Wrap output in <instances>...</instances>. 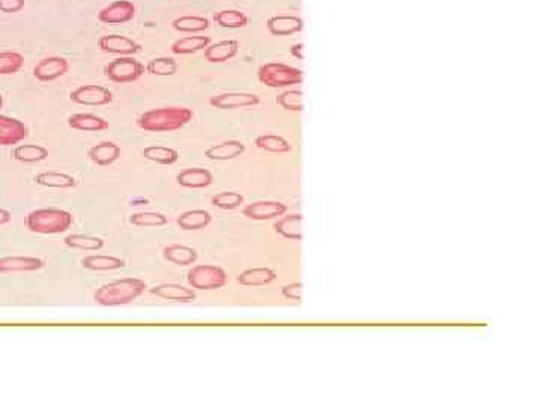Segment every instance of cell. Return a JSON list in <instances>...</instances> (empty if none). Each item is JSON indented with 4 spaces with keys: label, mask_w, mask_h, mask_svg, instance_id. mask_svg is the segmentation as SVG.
Returning a JSON list of instances; mask_svg holds the SVG:
<instances>
[{
    "label": "cell",
    "mask_w": 541,
    "mask_h": 406,
    "mask_svg": "<svg viewBox=\"0 0 541 406\" xmlns=\"http://www.w3.org/2000/svg\"><path fill=\"white\" fill-rule=\"evenodd\" d=\"M149 294L162 298V300L176 301V303H189L196 300L194 289H188L182 285H176V283H164V285L153 286L152 289H149Z\"/></svg>",
    "instance_id": "cell-16"
},
{
    "label": "cell",
    "mask_w": 541,
    "mask_h": 406,
    "mask_svg": "<svg viewBox=\"0 0 541 406\" xmlns=\"http://www.w3.org/2000/svg\"><path fill=\"white\" fill-rule=\"evenodd\" d=\"M68 125L77 131H103L108 128V122L92 113H76L68 117Z\"/></svg>",
    "instance_id": "cell-21"
},
{
    "label": "cell",
    "mask_w": 541,
    "mask_h": 406,
    "mask_svg": "<svg viewBox=\"0 0 541 406\" xmlns=\"http://www.w3.org/2000/svg\"><path fill=\"white\" fill-rule=\"evenodd\" d=\"M211 44L209 36H185L171 44V53L175 54H193L205 50Z\"/></svg>",
    "instance_id": "cell-28"
},
{
    "label": "cell",
    "mask_w": 541,
    "mask_h": 406,
    "mask_svg": "<svg viewBox=\"0 0 541 406\" xmlns=\"http://www.w3.org/2000/svg\"><path fill=\"white\" fill-rule=\"evenodd\" d=\"M176 183H178V185L184 187V188H193V189L205 188V187H209L212 184V175H211L209 170L200 169V167L185 169L178 174Z\"/></svg>",
    "instance_id": "cell-18"
},
{
    "label": "cell",
    "mask_w": 541,
    "mask_h": 406,
    "mask_svg": "<svg viewBox=\"0 0 541 406\" xmlns=\"http://www.w3.org/2000/svg\"><path fill=\"white\" fill-rule=\"evenodd\" d=\"M277 103L282 105L284 110L291 112H302V90L300 89H291L286 90L282 95L277 96Z\"/></svg>",
    "instance_id": "cell-38"
},
{
    "label": "cell",
    "mask_w": 541,
    "mask_h": 406,
    "mask_svg": "<svg viewBox=\"0 0 541 406\" xmlns=\"http://www.w3.org/2000/svg\"><path fill=\"white\" fill-rule=\"evenodd\" d=\"M287 211V206L280 203V202H273V201H265V202H255L250 203L246 208H243V215L248 217L251 220H273L277 219V217H282Z\"/></svg>",
    "instance_id": "cell-14"
},
{
    "label": "cell",
    "mask_w": 541,
    "mask_h": 406,
    "mask_svg": "<svg viewBox=\"0 0 541 406\" xmlns=\"http://www.w3.org/2000/svg\"><path fill=\"white\" fill-rule=\"evenodd\" d=\"M81 267L90 271H113L125 268V262L116 256L90 255L81 259Z\"/></svg>",
    "instance_id": "cell-26"
},
{
    "label": "cell",
    "mask_w": 541,
    "mask_h": 406,
    "mask_svg": "<svg viewBox=\"0 0 541 406\" xmlns=\"http://www.w3.org/2000/svg\"><path fill=\"white\" fill-rule=\"evenodd\" d=\"M104 74L114 83H132L144 74V67L132 56H121L107 63Z\"/></svg>",
    "instance_id": "cell-6"
},
{
    "label": "cell",
    "mask_w": 541,
    "mask_h": 406,
    "mask_svg": "<svg viewBox=\"0 0 541 406\" xmlns=\"http://www.w3.org/2000/svg\"><path fill=\"white\" fill-rule=\"evenodd\" d=\"M130 223L137 228H160V226L167 224V217L152 211L135 212L130 217Z\"/></svg>",
    "instance_id": "cell-36"
},
{
    "label": "cell",
    "mask_w": 541,
    "mask_h": 406,
    "mask_svg": "<svg viewBox=\"0 0 541 406\" xmlns=\"http://www.w3.org/2000/svg\"><path fill=\"white\" fill-rule=\"evenodd\" d=\"M26 228L33 233L58 235L67 232L72 226V214L58 208H41L27 214Z\"/></svg>",
    "instance_id": "cell-3"
},
{
    "label": "cell",
    "mask_w": 541,
    "mask_h": 406,
    "mask_svg": "<svg viewBox=\"0 0 541 406\" xmlns=\"http://www.w3.org/2000/svg\"><path fill=\"white\" fill-rule=\"evenodd\" d=\"M211 203L216 208H220V210H234V208H238L243 203V197L239 193L225 192L214 196L211 198Z\"/></svg>",
    "instance_id": "cell-39"
},
{
    "label": "cell",
    "mask_w": 541,
    "mask_h": 406,
    "mask_svg": "<svg viewBox=\"0 0 541 406\" xmlns=\"http://www.w3.org/2000/svg\"><path fill=\"white\" fill-rule=\"evenodd\" d=\"M144 71L152 76L169 77L178 72V63L171 58H155L148 62V65L144 67Z\"/></svg>",
    "instance_id": "cell-35"
},
{
    "label": "cell",
    "mask_w": 541,
    "mask_h": 406,
    "mask_svg": "<svg viewBox=\"0 0 541 406\" xmlns=\"http://www.w3.org/2000/svg\"><path fill=\"white\" fill-rule=\"evenodd\" d=\"M24 65V56L17 51H0V76L15 74Z\"/></svg>",
    "instance_id": "cell-37"
},
{
    "label": "cell",
    "mask_w": 541,
    "mask_h": 406,
    "mask_svg": "<svg viewBox=\"0 0 541 406\" xmlns=\"http://www.w3.org/2000/svg\"><path fill=\"white\" fill-rule=\"evenodd\" d=\"M255 144L259 149L274 152V153H286L292 151L291 143H289L286 139L280 137V135H273V134L259 135V137H256L255 140Z\"/></svg>",
    "instance_id": "cell-34"
},
{
    "label": "cell",
    "mask_w": 541,
    "mask_h": 406,
    "mask_svg": "<svg viewBox=\"0 0 541 406\" xmlns=\"http://www.w3.org/2000/svg\"><path fill=\"white\" fill-rule=\"evenodd\" d=\"M257 78L268 87H287L304 81V72L295 67L280 62H269L257 71Z\"/></svg>",
    "instance_id": "cell-4"
},
{
    "label": "cell",
    "mask_w": 541,
    "mask_h": 406,
    "mask_svg": "<svg viewBox=\"0 0 541 406\" xmlns=\"http://www.w3.org/2000/svg\"><path fill=\"white\" fill-rule=\"evenodd\" d=\"M162 256H164L166 260L171 262V264L187 267L196 264L197 251L191 247L180 246V244H171V246H167L162 250Z\"/></svg>",
    "instance_id": "cell-22"
},
{
    "label": "cell",
    "mask_w": 541,
    "mask_h": 406,
    "mask_svg": "<svg viewBox=\"0 0 541 406\" xmlns=\"http://www.w3.org/2000/svg\"><path fill=\"white\" fill-rule=\"evenodd\" d=\"M24 8V0H0V12L15 14Z\"/></svg>",
    "instance_id": "cell-41"
},
{
    "label": "cell",
    "mask_w": 541,
    "mask_h": 406,
    "mask_svg": "<svg viewBox=\"0 0 541 406\" xmlns=\"http://www.w3.org/2000/svg\"><path fill=\"white\" fill-rule=\"evenodd\" d=\"M274 229L287 239H302V217L293 214L275 221Z\"/></svg>",
    "instance_id": "cell-27"
},
{
    "label": "cell",
    "mask_w": 541,
    "mask_h": 406,
    "mask_svg": "<svg viewBox=\"0 0 541 406\" xmlns=\"http://www.w3.org/2000/svg\"><path fill=\"white\" fill-rule=\"evenodd\" d=\"M277 274L270 268H251L238 276V283L242 286H265L273 283Z\"/></svg>",
    "instance_id": "cell-25"
},
{
    "label": "cell",
    "mask_w": 541,
    "mask_h": 406,
    "mask_svg": "<svg viewBox=\"0 0 541 406\" xmlns=\"http://www.w3.org/2000/svg\"><path fill=\"white\" fill-rule=\"evenodd\" d=\"M135 15V6L128 0H114L103 8L98 14V20L105 24H123L131 22Z\"/></svg>",
    "instance_id": "cell-10"
},
{
    "label": "cell",
    "mask_w": 541,
    "mask_h": 406,
    "mask_svg": "<svg viewBox=\"0 0 541 406\" xmlns=\"http://www.w3.org/2000/svg\"><path fill=\"white\" fill-rule=\"evenodd\" d=\"M266 27L274 36H291L304 29V20L296 15H274L268 18Z\"/></svg>",
    "instance_id": "cell-15"
},
{
    "label": "cell",
    "mask_w": 541,
    "mask_h": 406,
    "mask_svg": "<svg viewBox=\"0 0 541 406\" xmlns=\"http://www.w3.org/2000/svg\"><path fill=\"white\" fill-rule=\"evenodd\" d=\"M69 71V63L65 58L50 56L40 60L33 67V76L40 81H53L63 77Z\"/></svg>",
    "instance_id": "cell-11"
},
{
    "label": "cell",
    "mask_w": 541,
    "mask_h": 406,
    "mask_svg": "<svg viewBox=\"0 0 541 406\" xmlns=\"http://www.w3.org/2000/svg\"><path fill=\"white\" fill-rule=\"evenodd\" d=\"M65 246L72 250H83V251H98L104 247V241L92 235H81L72 233L63 239Z\"/></svg>",
    "instance_id": "cell-29"
},
{
    "label": "cell",
    "mask_w": 541,
    "mask_h": 406,
    "mask_svg": "<svg viewBox=\"0 0 541 406\" xmlns=\"http://www.w3.org/2000/svg\"><path fill=\"white\" fill-rule=\"evenodd\" d=\"M146 289V283L140 278H119L98 287L94 294V300L96 304L104 307L126 305L137 300Z\"/></svg>",
    "instance_id": "cell-2"
},
{
    "label": "cell",
    "mask_w": 541,
    "mask_h": 406,
    "mask_svg": "<svg viewBox=\"0 0 541 406\" xmlns=\"http://www.w3.org/2000/svg\"><path fill=\"white\" fill-rule=\"evenodd\" d=\"M173 29L178 32H187V33H196V32H203L206 29H209V20L206 17H197V15H185V17H178L176 20L171 23Z\"/></svg>",
    "instance_id": "cell-32"
},
{
    "label": "cell",
    "mask_w": 541,
    "mask_h": 406,
    "mask_svg": "<svg viewBox=\"0 0 541 406\" xmlns=\"http://www.w3.org/2000/svg\"><path fill=\"white\" fill-rule=\"evenodd\" d=\"M35 183L41 185V187H49V188H74L77 187V180L74 176L67 175V174H60V171H41L35 176Z\"/></svg>",
    "instance_id": "cell-23"
},
{
    "label": "cell",
    "mask_w": 541,
    "mask_h": 406,
    "mask_svg": "<svg viewBox=\"0 0 541 406\" xmlns=\"http://www.w3.org/2000/svg\"><path fill=\"white\" fill-rule=\"evenodd\" d=\"M187 280L189 286L198 291H214L220 289L227 282V274L220 267L197 265L188 271Z\"/></svg>",
    "instance_id": "cell-5"
},
{
    "label": "cell",
    "mask_w": 541,
    "mask_h": 406,
    "mask_svg": "<svg viewBox=\"0 0 541 406\" xmlns=\"http://www.w3.org/2000/svg\"><path fill=\"white\" fill-rule=\"evenodd\" d=\"M282 294L284 298H287V300H292V301H301V296H302V283H291V285H286L283 289H282Z\"/></svg>",
    "instance_id": "cell-40"
},
{
    "label": "cell",
    "mask_w": 541,
    "mask_h": 406,
    "mask_svg": "<svg viewBox=\"0 0 541 406\" xmlns=\"http://www.w3.org/2000/svg\"><path fill=\"white\" fill-rule=\"evenodd\" d=\"M212 221V215L205 210H193L178 217V226L184 230H200Z\"/></svg>",
    "instance_id": "cell-24"
},
{
    "label": "cell",
    "mask_w": 541,
    "mask_h": 406,
    "mask_svg": "<svg viewBox=\"0 0 541 406\" xmlns=\"http://www.w3.org/2000/svg\"><path fill=\"white\" fill-rule=\"evenodd\" d=\"M11 220H12V214L8 210H5V208L0 206V226L8 224Z\"/></svg>",
    "instance_id": "cell-43"
},
{
    "label": "cell",
    "mask_w": 541,
    "mask_h": 406,
    "mask_svg": "<svg viewBox=\"0 0 541 406\" xmlns=\"http://www.w3.org/2000/svg\"><path fill=\"white\" fill-rule=\"evenodd\" d=\"M98 47L104 53L121 54V56H132V54L141 51V45L139 42L122 35L101 36V38L98 40Z\"/></svg>",
    "instance_id": "cell-9"
},
{
    "label": "cell",
    "mask_w": 541,
    "mask_h": 406,
    "mask_svg": "<svg viewBox=\"0 0 541 406\" xmlns=\"http://www.w3.org/2000/svg\"><path fill=\"white\" fill-rule=\"evenodd\" d=\"M291 54L293 58L302 60L305 58V53H304V44H293L292 49H291Z\"/></svg>",
    "instance_id": "cell-42"
},
{
    "label": "cell",
    "mask_w": 541,
    "mask_h": 406,
    "mask_svg": "<svg viewBox=\"0 0 541 406\" xmlns=\"http://www.w3.org/2000/svg\"><path fill=\"white\" fill-rule=\"evenodd\" d=\"M209 104L220 110H234V108L255 107L260 104V98L248 92H227L211 96Z\"/></svg>",
    "instance_id": "cell-8"
},
{
    "label": "cell",
    "mask_w": 541,
    "mask_h": 406,
    "mask_svg": "<svg viewBox=\"0 0 541 406\" xmlns=\"http://www.w3.org/2000/svg\"><path fill=\"white\" fill-rule=\"evenodd\" d=\"M2 105H3V98L0 95V108H2Z\"/></svg>",
    "instance_id": "cell-44"
},
{
    "label": "cell",
    "mask_w": 541,
    "mask_h": 406,
    "mask_svg": "<svg viewBox=\"0 0 541 406\" xmlns=\"http://www.w3.org/2000/svg\"><path fill=\"white\" fill-rule=\"evenodd\" d=\"M14 160L32 164V162L44 161L49 157V151L40 144H18L12 152Z\"/></svg>",
    "instance_id": "cell-30"
},
{
    "label": "cell",
    "mask_w": 541,
    "mask_h": 406,
    "mask_svg": "<svg viewBox=\"0 0 541 406\" xmlns=\"http://www.w3.org/2000/svg\"><path fill=\"white\" fill-rule=\"evenodd\" d=\"M89 158L92 160L96 166H110L121 157V148L113 142H103L95 144L89 149Z\"/></svg>",
    "instance_id": "cell-19"
},
{
    "label": "cell",
    "mask_w": 541,
    "mask_h": 406,
    "mask_svg": "<svg viewBox=\"0 0 541 406\" xmlns=\"http://www.w3.org/2000/svg\"><path fill=\"white\" fill-rule=\"evenodd\" d=\"M193 110L185 107L153 108L139 116L137 125L149 133H169L182 128L193 119Z\"/></svg>",
    "instance_id": "cell-1"
},
{
    "label": "cell",
    "mask_w": 541,
    "mask_h": 406,
    "mask_svg": "<svg viewBox=\"0 0 541 406\" xmlns=\"http://www.w3.org/2000/svg\"><path fill=\"white\" fill-rule=\"evenodd\" d=\"M143 157L162 166H171L179 160V152L173 148L166 146H148L143 151Z\"/></svg>",
    "instance_id": "cell-33"
},
{
    "label": "cell",
    "mask_w": 541,
    "mask_h": 406,
    "mask_svg": "<svg viewBox=\"0 0 541 406\" xmlns=\"http://www.w3.org/2000/svg\"><path fill=\"white\" fill-rule=\"evenodd\" d=\"M238 50L239 42L237 40H225L209 44L205 49V59L211 63H223L237 56Z\"/></svg>",
    "instance_id": "cell-17"
},
{
    "label": "cell",
    "mask_w": 541,
    "mask_h": 406,
    "mask_svg": "<svg viewBox=\"0 0 541 406\" xmlns=\"http://www.w3.org/2000/svg\"><path fill=\"white\" fill-rule=\"evenodd\" d=\"M69 99L80 105H105L113 101V94L107 87L86 85L72 90Z\"/></svg>",
    "instance_id": "cell-7"
},
{
    "label": "cell",
    "mask_w": 541,
    "mask_h": 406,
    "mask_svg": "<svg viewBox=\"0 0 541 406\" xmlns=\"http://www.w3.org/2000/svg\"><path fill=\"white\" fill-rule=\"evenodd\" d=\"M243 151H246L243 143L238 140H227L218 144H214V146H211L209 149H206L205 157L216 161H227V160L238 158L239 155H242Z\"/></svg>",
    "instance_id": "cell-20"
},
{
    "label": "cell",
    "mask_w": 541,
    "mask_h": 406,
    "mask_svg": "<svg viewBox=\"0 0 541 406\" xmlns=\"http://www.w3.org/2000/svg\"><path fill=\"white\" fill-rule=\"evenodd\" d=\"M27 135H29V131H27V126L22 121L11 116L0 115V146L18 144Z\"/></svg>",
    "instance_id": "cell-12"
},
{
    "label": "cell",
    "mask_w": 541,
    "mask_h": 406,
    "mask_svg": "<svg viewBox=\"0 0 541 406\" xmlns=\"http://www.w3.org/2000/svg\"><path fill=\"white\" fill-rule=\"evenodd\" d=\"M214 22L225 29H241L248 24V17L237 9H223L214 14Z\"/></svg>",
    "instance_id": "cell-31"
},
{
    "label": "cell",
    "mask_w": 541,
    "mask_h": 406,
    "mask_svg": "<svg viewBox=\"0 0 541 406\" xmlns=\"http://www.w3.org/2000/svg\"><path fill=\"white\" fill-rule=\"evenodd\" d=\"M45 267V262L32 256H5L0 257V274L33 273Z\"/></svg>",
    "instance_id": "cell-13"
}]
</instances>
